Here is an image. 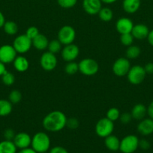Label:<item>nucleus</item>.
I'll list each match as a JSON object with an SVG mask.
<instances>
[{
	"label": "nucleus",
	"mask_w": 153,
	"mask_h": 153,
	"mask_svg": "<svg viewBox=\"0 0 153 153\" xmlns=\"http://www.w3.org/2000/svg\"><path fill=\"white\" fill-rule=\"evenodd\" d=\"M67 117L61 111H52L44 117V128L50 132H58L66 127Z\"/></svg>",
	"instance_id": "obj_1"
},
{
	"label": "nucleus",
	"mask_w": 153,
	"mask_h": 153,
	"mask_svg": "<svg viewBox=\"0 0 153 153\" xmlns=\"http://www.w3.org/2000/svg\"><path fill=\"white\" fill-rule=\"evenodd\" d=\"M50 138L46 133L39 131L32 137L31 147L38 153L46 152L50 148Z\"/></svg>",
	"instance_id": "obj_2"
},
{
	"label": "nucleus",
	"mask_w": 153,
	"mask_h": 153,
	"mask_svg": "<svg viewBox=\"0 0 153 153\" xmlns=\"http://www.w3.org/2000/svg\"><path fill=\"white\" fill-rule=\"evenodd\" d=\"M114 122L106 117L101 118L95 125V133L98 137L105 138L112 134L114 131Z\"/></svg>",
	"instance_id": "obj_3"
},
{
	"label": "nucleus",
	"mask_w": 153,
	"mask_h": 153,
	"mask_svg": "<svg viewBox=\"0 0 153 153\" xmlns=\"http://www.w3.org/2000/svg\"><path fill=\"white\" fill-rule=\"evenodd\" d=\"M139 148V138L134 134H128L120 140L119 151L122 153H134Z\"/></svg>",
	"instance_id": "obj_4"
},
{
	"label": "nucleus",
	"mask_w": 153,
	"mask_h": 153,
	"mask_svg": "<svg viewBox=\"0 0 153 153\" xmlns=\"http://www.w3.org/2000/svg\"><path fill=\"white\" fill-rule=\"evenodd\" d=\"M79 72L86 76H92L98 72L99 65L96 61L92 58H84L78 63Z\"/></svg>",
	"instance_id": "obj_5"
},
{
	"label": "nucleus",
	"mask_w": 153,
	"mask_h": 153,
	"mask_svg": "<svg viewBox=\"0 0 153 153\" xmlns=\"http://www.w3.org/2000/svg\"><path fill=\"white\" fill-rule=\"evenodd\" d=\"M146 76V73L144 67L140 65H135L130 67L127 74V79L131 85H138L143 82Z\"/></svg>",
	"instance_id": "obj_6"
},
{
	"label": "nucleus",
	"mask_w": 153,
	"mask_h": 153,
	"mask_svg": "<svg viewBox=\"0 0 153 153\" xmlns=\"http://www.w3.org/2000/svg\"><path fill=\"white\" fill-rule=\"evenodd\" d=\"M12 46L17 53L25 54L28 52L32 46V40L26 34H20L15 37Z\"/></svg>",
	"instance_id": "obj_7"
},
{
	"label": "nucleus",
	"mask_w": 153,
	"mask_h": 153,
	"mask_svg": "<svg viewBox=\"0 0 153 153\" xmlns=\"http://www.w3.org/2000/svg\"><path fill=\"white\" fill-rule=\"evenodd\" d=\"M76 38V31L70 25H64L58 32V40L62 45H68L73 43Z\"/></svg>",
	"instance_id": "obj_8"
},
{
	"label": "nucleus",
	"mask_w": 153,
	"mask_h": 153,
	"mask_svg": "<svg viewBox=\"0 0 153 153\" xmlns=\"http://www.w3.org/2000/svg\"><path fill=\"white\" fill-rule=\"evenodd\" d=\"M130 68V63L127 58H119L112 64V72L118 77L127 76Z\"/></svg>",
	"instance_id": "obj_9"
},
{
	"label": "nucleus",
	"mask_w": 153,
	"mask_h": 153,
	"mask_svg": "<svg viewBox=\"0 0 153 153\" xmlns=\"http://www.w3.org/2000/svg\"><path fill=\"white\" fill-rule=\"evenodd\" d=\"M40 64L44 70L46 72L52 71L56 67L57 58L55 54L50 52L49 51L44 52L40 58Z\"/></svg>",
	"instance_id": "obj_10"
},
{
	"label": "nucleus",
	"mask_w": 153,
	"mask_h": 153,
	"mask_svg": "<svg viewBox=\"0 0 153 153\" xmlns=\"http://www.w3.org/2000/svg\"><path fill=\"white\" fill-rule=\"evenodd\" d=\"M17 52L12 45L4 44L0 46V61L4 64L13 63Z\"/></svg>",
	"instance_id": "obj_11"
},
{
	"label": "nucleus",
	"mask_w": 153,
	"mask_h": 153,
	"mask_svg": "<svg viewBox=\"0 0 153 153\" xmlns=\"http://www.w3.org/2000/svg\"><path fill=\"white\" fill-rule=\"evenodd\" d=\"M80 54V49L74 43L65 45L62 49L61 55L62 59L66 62L74 61L76 59Z\"/></svg>",
	"instance_id": "obj_12"
},
{
	"label": "nucleus",
	"mask_w": 153,
	"mask_h": 153,
	"mask_svg": "<svg viewBox=\"0 0 153 153\" xmlns=\"http://www.w3.org/2000/svg\"><path fill=\"white\" fill-rule=\"evenodd\" d=\"M13 142L17 149H22L31 146L32 137L26 132H19L16 134Z\"/></svg>",
	"instance_id": "obj_13"
},
{
	"label": "nucleus",
	"mask_w": 153,
	"mask_h": 153,
	"mask_svg": "<svg viewBox=\"0 0 153 153\" xmlns=\"http://www.w3.org/2000/svg\"><path fill=\"white\" fill-rule=\"evenodd\" d=\"M82 7L88 14H98L102 7V2L100 0H83Z\"/></svg>",
	"instance_id": "obj_14"
},
{
	"label": "nucleus",
	"mask_w": 153,
	"mask_h": 153,
	"mask_svg": "<svg viewBox=\"0 0 153 153\" xmlns=\"http://www.w3.org/2000/svg\"><path fill=\"white\" fill-rule=\"evenodd\" d=\"M134 25L131 19L127 17H122L116 22V29L120 34L130 33Z\"/></svg>",
	"instance_id": "obj_15"
},
{
	"label": "nucleus",
	"mask_w": 153,
	"mask_h": 153,
	"mask_svg": "<svg viewBox=\"0 0 153 153\" xmlns=\"http://www.w3.org/2000/svg\"><path fill=\"white\" fill-rule=\"evenodd\" d=\"M136 128L141 135H150L153 133V120L150 117L144 118L140 121Z\"/></svg>",
	"instance_id": "obj_16"
},
{
	"label": "nucleus",
	"mask_w": 153,
	"mask_h": 153,
	"mask_svg": "<svg viewBox=\"0 0 153 153\" xmlns=\"http://www.w3.org/2000/svg\"><path fill=\"white\" fill-rule=\"evenodd\" d=\"M130 33L134 37V39L143 40V39L147 38L148 33H149V30H148V26L144 24H136V25H134Z\"/></svg>",
	"instance_id": "obj_17"
},
{
	"label": "nucleus",
	"mask_w": 153,
	"mask_h": 153,
	"mask_svg": "<svg viewBox=\"0 0 153 153\" xmlns=\"http://www.w3.org/2000/svg\"><path fill=\"white\" fill-rule=\"evenodd\" d=\"M130 114H131L132 118L135 120H142L147 114V108L143 104L138 103L133 107L130 111Z\"/></svg>",
	"instance_id": "obj_18"
},
{
	"label": "nucleus",
	"mask_w": 153,
	"mask_h": 153,
	"mask_svg": "<svg viewBox=\"0 0 153 153\" xmlns=\"http://www.w3.org/2000/svg\"><path fill=\"white\" fill-rule=\"evenodd\" d=\"M140 0H123L122 8L128 13H134L140 7Z\"/></svg>",
	"instance_id": "obj_19"
},
{
	"label": "nucleus",
	"mask_w": 153,
	"mask_h": 153,
	"mask_svg": "<svg viewBox=\"0 0 153 153\" xmlns=\"http://www.w3.org/2000/svg\"><path fill=\"white\" fill-rule=\"evenodd\" d=\"M13 65L15 70L19 73H24L29 67V62L26 57L22 55L16 56L13 61Z\"/></svg>",
	"instance_id": "obj_20"
},
{
	"label": "nucleus",
	"mask_w": 153,
	"mask_h": 153,
	"mask_svg": "<svg viewBox=\"0 0 153 153\" xmlns=\"http://www.w3.org/2000/svg\"><path fill=\"white\" fill-rule=\"evenodd\" d=\"M32 40V46L38 50L43 51L47 49L49 40L44 34H39Z\"/></svg>",
	"instance_id": "obj_21"
},
{
	"label": "nucleus",
	"mask_w": 153,
	"mask_h": 153,
	"mask_svg": "<svg viewBox=\"0 0 153 153\" xmlns=\"http://www.w3.org/2000/svg\"><path fill=\"white\" fill-rule=\"evenodd\" d=\"M104 145L109 150L112 152H116L119 150L120 140L113 134L107 136L104 138Z\"/></svg>",
	"instance_id": "obj_22"
},
{
	"label": "nucleus",
	"mask_w": 153,
	"mask_h": 153,
	"mask_svg": "<svg viewBox=\"0 0 153 153\" xmlns=\"http://www.w3.org/2000/svg\"><path fill=\"white\" fill-rule=\"evenodd\" d=\"M16 149L13 140H4L0 142V153H16Z\"/></svg>",
	"instance_id": "obj_23"
},
{
	"label": "nucleus",
	"mask_w": 153,
	"mask_h": 153,
	"mask_svg": "<svg viewBox=\"0 0 153 153\" xmlns=\"http://www.w3.org/2000/svg\"><path fill=\"white\" fill-rule=\"evenodd\" d=\"M13 110V104L9 100H0V117H6Z\"/></svg>",
	"instance_id": "obj_24"
},
{
	"label": "nucleus",
	"mask_w": 153,
	"mask_h": 153,
	"mask_svg": "<svg viewBox=\"0 0 153 153\" xmlns=\"http://www.w3.org/2000/svg\"><path fill=\"white\" fill-rule=\"evenodd\" d=\"M2 28L8 35L13 36L18 32V25L14 21H5Z\"/></svg>",
	"instance_id": "obj_25"
},
{
	"label": "nucleus",
	"mask_w": 153,
	"mask_h": 153,
	"mask_svg": "<svg viewBox=\"0 0 153 153\" xmlns=\"http://www.w3.org/2000/svg\"><path fill=\"white\" fill-rule=\"evenodd\" d=\"M99 18L104 22H110L113 17V12L110 7H101L100 11L98 13Z\"/></svg>",
	"instance_id": "obj_26"
},
{
	"label": "nucleus",
	"mask_w": 153,
	"mask_h": 153,
	"mask_svg": "<svg viewBox=\"0 0 153 153\" xmlns=\"http://www.w3.org/2000/svg\"><path fill=\"white\" fill-rule=\"evenodd\" d=\"M141 53V50L139 46L131 45L130 46H128V49L126 50V58L129 60H134L137 58Z\"/></svg>",
	"instance_id": "obj_27"
},
{
	"label": "nucleus",
	"mask_w": 153,
	"mask_h": 153,
	"mask_svg": "<svg viewBox=\"0 0 153 153\" xmlns=\"http://www.w3.org/2000/svg\"><path fill=\"white\" fill-rule=\"evenodd\" d=\"M62 44L61 43V42L58 39H55V40H52L49 41L47 49L50 52L56 55L57 53L62 51Z\"/></svg>",
	"instance_id": "obj_28"
},
{
	"label": "nucleus",
	"mask_w": 153,
	"mask_h": 153,
	"mask_svg": "<svg viewBox=\"0 0 153 153\" xmlns=\"http://www.w3.org/2000/svg\"><path fill=\"white\" fill-rule=\"evenodd\" d=\"M78 71H79L78 63H76L74 61L67 62V64L64 67V72L68 75H74Z\"/></svg>",
	"instance_id": "obj_29"
},
{
	"label": "nucleus",
	"mask_w": 153,
	"mask_h": 153,
	"mask_svg": "<svg viewBox=\"0 0 153 153\" xmlns=\"http://www.w3.org/2000/svg\"><path fill=\"white\" fill-rule=\"evenodd\" d=\"M22 94L18 90H13L8 95V100L12 104H17L22 100Z\"/></svg>",
	"instance_id": "obj_30"
},
{
	"label": "nucleus",
	"mask_w": 153,
	"mask_h": 153,
	"mask_svg": "<svg viewBox=\"0 0 153 153\" xmlns=\"http://www.w3.org/2000/svg\"><path fill=\"white\" fill-rule=\"evenodd\" d=\"M2 82L4 85H7V86H10V85H14L15 82V76L12 73H10L8 71H6L2 76H1Z\"/></svg>",
	"instance_id": "obj_31"
},
{
	"label": "nucleus",
	"mask_w": 153,
	"mask_h": 153,
	"mask_svg": "<svg viewBox=\"0 0 153 153\" xmlns=\"http://www.w3.org/2000/svg\"><path fill=\"white\" fill-rule=\"evenodd\" d=\"M120 111L118 110L117 108L112 107L110 108L109 110L106 112V118H108L109 120H110L111 121L114 122V121H116L117 120L119 119L120 117Z\"/></svg>",
	"instance_id": "obj_32"
},
{
	"label": "nucleus",
	"mask_w": 153,
	"mask_h": 153,
	"mask_svg": "<svg viewBox=\"0 0 153 153\" xmlns=\"http://www.w3.org/2000/svg\"><path fill=\"white\" fill-rule=\"evenodd\" d=\"M134 37L131 34V33H126V34H121L120 41L122 44L124 46H130L133 44Z\"/></svg>",
	"instance_id": "obj_33"
},
{
	"label": "nucleus",
	"mask_w": 153,
	"mask_h": 153,
	"mask_svg": "<svg viewBox=\"0 0 153 153\" xmlns=\"http://www.w3.org/2000/svg\"><path fill=\"white\" fill-rule=\"evenodd\" d=\"M77 2V0H57L58 5L62 8H71L74 7Z\"/></svg>",
	"instance_id": "obj_34"
},
{
	"label": "nucleus",
	"mask_w": 153,
	"mask_h": 153,
	"mask_svg": "<svg viewBox=\"0 0 153 153\" xmlns=\"http://www.w3.org/2000/svg\"><path fill=\"white\" fill-rule=\"evenodd\" d=\"M80 123L76 118L75 117H70L67 118V122H66V127L69 128V129L74 130L79 127Z\"/></svg>",
	"instance_id": "obj_35"
},
{
	"label": "nucleus",
	"mask_w": 153,
	"mask_h": 153,
	"mask_svg": "<svg viewBox=\"0 0 153 153\" xmlns=\"http://www.w3.org/2000/svg\"><path fill=\"white\" fill-rule=\"evenodd\" d=\"M40 34L39 33V30L37 27L35 26H30L26 31V35L28 37H29L31 40H33L36 36H38Z\"/></svg>",
	"instance_id": "obj_36"
},
{
	"label": "nucleus",
	"mask_w": 153,
	"mask_h": 153,
	"mask_svg": "<svg viewBox=\"0 0 153 153\" xmlns=\"http://www.w3.org/2000/svg\"><path fill=\"white\" fill-rule=\"evenodd\" d=\"M133 119L132 118L131 114L130 113H128V112H124V113H122V114H120L119 117V120L120 122L122 123V124H128L131 121V120Z\"/></svg>",
	"instance_id": "obj_37"
},
{
	"label": "nucleus",
	"mask_w": 153,
	"mask_h": 153,
	"mask_svg": "<svg viewBox=\"0 0 153 153\" xmlns=\"http://www.w3.org/2000/svg\"><path fill=\"white\" fill-rule=\"evenodd\" d=\"M3 135H4V140H13L16 134H15V131L12 128H7V129L4 130Z\"/></svg>",
	"instance_id": "obj_38"
},
{
	"label": "nucleus",
	"mask_w": 153,
	"mask_h": 153,
	"mask_svg": "<svg viewBox=\"0 0 153 153\" xmlns=\"http://www.w3.org/2000/svg\"><path fill=\"white\" fill-rule=\"evenodd\" d=\"M151 146L149 141L147 140L146 139H141L139 140V148H140L142 150H147Z\"/></svg>",
	"instance_id": "obj_39"
},
{
	"label": "nucleus",
	"mask_w": 153,
	"mask_h": 153,
	"mask_svg": "<svg viewBox=\"0 0 153 153\" xmlns=\"http://www.w3.org/2000/svg\"><path fill=\"white\" fill-rule=\"evenodd\" d=\"M49 153H68L65 148L60 146H56L50 149Z\"/></svg>",
	"instance_id": "obj_40"
},
{
	"label": "nucleus",
	"mask_w": 153,
	"mask_h": 153,
	"mask_svg": "<svg viewBox=\"0 0 153 153\" xmlns=\"http://www.w3.org/2000/svg\"><path fill=\"white\" fill-rule=\"evenodd\" d=\"M146 74H153V63L148 62L144 67Z\"/></svg>",
	"instance_id": "obj_41"
},
{
	"label": "nucleus",
	"mask_w": 153,
	"mask_h": 153,
	"mask_svg": "<svg viewBox=\"0 0 153 153\" xmlns=\"http://www.w3.org/2000/svg\"><path fill=\"white\" fill-rule=\"evenodd\" d=\"M147 114L150 118L153 120V101L148 105V108H147Z\"/></svg>",
	"instance_id": "obj_42"
},
{
	"label": "nucleus",
	"mask_w": 153,
	"mask_h": 153,
	"mask_svg": "<svg viewBox=\"0 0 153 153\" xmlns=\"http://www.w3.org/2000/svg\"><path fill=\"white\" fill-rule=\"evenodd\" d=\"M18 153H38V152H36V151H34L32 147H28V148H26V149H20V152Z\"/></svg>",
	"instance_id": "obj_43"
},
{
	"label": "nucleus",
	"mask_w": 153,
	"mask_h": 153,
	"mask_svg": "<svg viewBox=\"0 0 153 153\" xmlns=\"http://www.w3.org/2000/svg\"><path fill=\"white\" fill-rule=\"evenodd\" d=\"M147 40H148V43H149L152 46H153V29L152 30V31H149L148 37H147Z\"/></svg>",
	"instance_id": "obj_44"
},
{
	"label": "nucleus",
	"mask_w": 153,
	"mask_h": 153,
	"mask_svg": "<svg viewBox=\"0 0 153 153\" xmlns=\"http://www.w3.org/2000/svg\"><path fill=\"white\" fill-rule=\"evenodd\" d=\"M6 71H7V70H6L5 64H4V63L2 62V61H0V77H1Z\"/></svg>",
	"instance_id": "obj_45"
},
{
	"label": "nucleus",
	"mask_w": 153,
	"mask_h": 153,
	"mask_svg": "<svg viewBox=\"0 0 153 153\" xmlns=\"http://www.w3.org/2000/svg\"><path fill=\"white\" fill-rule=\"evenodd\" d=\"M4 22H5V18H4V14L0 11V28H2L4 25Z\"/></svg>",
	"instance_id": "obj_46"
},
{
	"label": "nucleus",
	"mask_w": 153,
	"mask_h": 153,
	"mask_svg": "<svg viewBox=\"0 0 153 153\" xmlns=\"http://www.w3.org/2000/svg\"><path fill=\"white\" fill-rule=\"evenodd\" d=\"M100 1L104 4H112V3H115L117 0H100Z\"/></svg>",
	"instance_id": "obj_47"
},
{
	"label": "nucleus",
	"mask_w": 153,
	"mask_h": 153,
	"mask_svg": "<svg viewBox=\"0 0 153 153\" xmlns=\"http://www.w3.org/2000/svg\"><path fill=\"white\" fill-rule=\"evenodd\" d=\"M42 153H46V152H42Z\"/></svg>",
	"instance_id": "obj_48"
}]
</instances>
